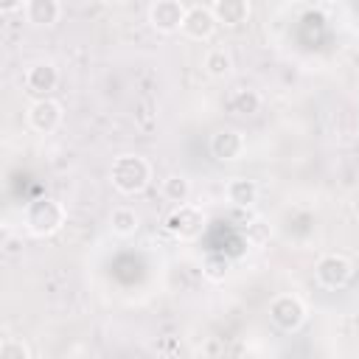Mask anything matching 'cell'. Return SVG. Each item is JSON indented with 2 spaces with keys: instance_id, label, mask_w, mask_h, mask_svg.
<instances>
[{
  "instance_id": "obj_1",
  "label": "cell",
  "mask_w": 359,
  "mask_h": 359,
  "mask_svg": "<svg viewBox=\"0 0 359 359\" xmlns=\"http://www.w3.org/2000/svg\"><path fill=\"white\" fill-rule=\"evenodd\" d=\"M65 219H67V210L53 196H36L22 208V227L34 238H48V236L59 233Z\"/></svg>"
},
{
  "instance_id": "obj_10",
  "label": "cell",
  "mask_w": 359,
  "mask_h": 359,
  "mask_svg": "<svg viewBox=\"0 0 359 359\" xmlns=\"http://www.w3.org/2000/svg\"><path fill=\"white\" fill-rule=\"evenodd\" d=\"M56 84H59V70H56L53 62L39 59V62L28 65V70H25V87H28V93L48 95L50 90H56Z\"/></svg>"
},
{
  "instance_id": "obj_21",
  "label": "cell",
  "mask_w": 359,
  "mask_h": 359,
  "mask_svg": "<svg viewBox=\"0 0 359 359\" xmlns=\"http://www.w3.org/2000/svg\"><path fill=\"white\" fill-rule=\"evenodd\" d=\"M17 8H25V0H0V11L3 14H11Z\"/></svg>"
},
{
  "instance_id": "obj_7",
  "label": "cell",
  "mask_w": 359,
  "mask_h": 359,
  "mask_svg": "<svg viewBox=\"0 0 359 359\" xmlns=\"http://www.w3.org/2000/svg\"><path fill=\"white\" fill-rule=\"evenodd\" d=\"M185 6L180 0H154L149 6V25L157 34H174L182 31V20H185Z\"/></svg>"
},
{
  "instance_id": "obj_6",
  "label": "cell",
  "mask_w": 359,
  "mask_h": 359,
  "mask_svg": "<svg viewBox=\"0 0 359 359\" xmlns=\"http://www.w3.org/2000/svg\"><path fill=\"white\" fill-rule=\"evenodd\" d=\"M62 118H65L62 104H59L56 98H48V95H39V98L28 107V112H25V121H28V126H31L36 135H50V132H56V129L62 126Z\"/></svg>"
},
{
  "instance_id": "obj_2",
  "label": "cell",
  "mask_w": 359,
  "mask_h": 359,
  "mask_svg": "<svg viewBox=\"0 0 359 359\" xmlns=\"http://www.w3.org/2000/svg\"><path fill=\"white\" fill-rule=\"evenodd\" d=\"M109 180H112V188L123 196H135L140 191L149 188L151 182V163L140 154H121L112 160V168H109Z\"/></svg>"
},
{
  "instance_id": "obj_17",
  "label": "cell",
  "mask_w": 359,
  "mask_h": 359,
  "mask_svg": "<svg viewBox=\"0 0 359 359\" xmlns=\"http://www.w3.org/2000/svg\"><path fill=\"white\" fill-rule=\"evenodd\" d=\"M202 275L213 283H222L230 275V258L224 252H208L202 261Z\"/></svg>"
},
{
  "instance_id": "obj_14",
  "label": "cell",
  "mask_w": 359,
  "mask_h": 359,
  "mask_svg": "<svg viewBox=\"0 0 359 359\" xmlns=\"http://www.w3.org/2000/svg\"><path fill=\"white\" fill-rule=\"evenodd\" d=\"M109 227H112L115 236L129 238V236H135L140 230V213L135 208H129V205H121V208H115L109 213Z\"/></svg>"
},
{
  "instance_id": "obj_13",
  "label": "cell",
  "mask_w": 359,
  "mask_h": 359,
  "mask_svg": "<svg viewBox=\"0 0 359 359\" xmlns=\"http://www.w3.org/2000/svg\"><path fill=\"white\" fill-rule=\"evenodd\" d=\"M224 196L233 208H252L258 202V182L250 177H233L224 185Z\"/></svg>"
},
{
  "instance_id": "obj_18",
  "label": "cell",
  "mask_w": 359,
  "mask_h": 359,
  "mask_svg": "<svg viewBox=\"0 0 359 359\" xmlns=\"http://www.w3.org/2000/svg\"><path fill=\"white\" fill-rule=\"evenodd\" d=\"M230 109L236 115H255L261 109V95L255 90H236L230 95Z\"/></svg>"
},
{
  "instance_id": "obj_3",
  "label": "cell",
  "mask_w": 359,
  "mask_h": 359,
  "mask_svg": "<svg viewBox=\"0 0 359 359\" xmlns=\"http://www.w3.org/2000/svg\"><path fill=\"white\" fill-rule=\"evenodd\" d=\"M165 230L177 241H194L205 230V210L199 205H191V202L174 205V210L165 216Z\"/></svg>"
},
{
  "instance_id": "obj_8",
  "label": "cell",
  "mask_w": 359,
  "mask_h": 359,
  "mask_svg": "<svg viewBox=\"0 0 359 359\" xmlns=\"http://www.w3.org/2000/svg\"><path fill=\"white\" fill-rule=\"evenodd\" d=\"M244 151H247V137H244L238 129L224 126V129H216V132L210 135V154H213L216 160H222V163H236V160L244 157Z\"/></svg>"
},
{
  "instance_id": "obj_12",
  "label": "cell",
  "mask_w": 359,
  "mask_h": 359,
  "mask_svg": "<svg viewBox=\"0 0 359 359\" xmlns=\"http://www.w3.org/2000/svg\"><path fill=\"white\" fill-rule=\"evenodd\" d=\"M62 17L59 0H25V20L34 28H50Z\"/></svg>"
},
{
  "instance_id": "obj_19",
  "label": "cell",
  "mask_w": 359,
  "mask_h": 359,
  "mask_svg": "<svg viewBox=\"0 0 359 359\" xmlns=\"http://www.w3.org/2000/svg\"><path fill=\"white\" fill-rule=\"evenodd\" d=\"M0 359H31V348L20 337H6L0 342Z\"/></svg>"
},
{
  "instance_id": "obj_16",
  "label": "cell",
  "mask_w": 359,
  "mask_h": 359,
  "mask_svg": "<svg viewBox=\"0 0 359 359\" xmlns=\"http://www.w3.org/2000/svg\"><path fill=\"white\" fill-rule=\"evenodd\" d=\"M202 67L210 79H227L233 73V56L224 48H210L202 59Z\"/></svg>"
},
{
  "instance_id": "obj_5",
  "label": "cell",
  "mask_w": 359,
  "mask_h": 359,
  "mask_svg": "<svg viewBox=\"0 0 359 359\" xmlns=\"http://www.w3.org/2000/svg\"><path fill=\"white\" fill-rule=\"evenodd\" d=\"M353 275V264L342 252H325L314 264V278L323 289H342Z\"/></svg>"
},
{
  "instance_id": "obj_20",
  "label": "cell",
  "mask_w": 359,
  "mask_h": 359,
  "mask_svg": "<svg viewBox=\"0 0 359 359\" xmlns=\"http://www.w3.org/2000/svg\"><path fill=\"white\" fill-rule=\"evenodd\" d=\"M269 236H272V230H269V224H264L261 219H255V222H250L247 224V238L252 241V244H266L269 241Z\"/></svg>"
},
{
  "instance_id": "obj_9",
  "label": "cell",
  "mask_w": 359,
  "mask_h": 359,
  "mask_svg": "<svg viewBox=\"0 0 359 359\" xmlns=\"http://www.w3.org/2000/svg\"><path fill=\"white\" fill-rule=\"evenodd\" d=\"M216 25L219 22H216L213 8H208V6H191L185 11V20H182V34L188 39H194V42H205V39L213 36Z\"/></svg>"
},
{
  "instance_id": "obj_4",
  "label": "cell",
  "mask_w": 359,
  "mask_h": 359,
  "mask_svg": "<svg viewBox=\"0 0 359 359\" xmlns=\"http://www.w3.org/2000/svg\"><path fill=\"white\" fill-rule=\"evenodd\" d=\"M306 317H309L306 303H303L297 294L283 292V294H275V297L269 300V320H272L280 331H286V334L300 331L303 323H306Z\"/></svg>"
},
{
  "instance_id": "obj_11",
  "label": "cell",
  "mask_w": 359,
  "mask_h": 359,
  "mask_svg": "<svg viewBox=\"0 0 359 359\" xmlns=\"http://www.w3.org/2000/svg\"><path fill=\"white\" fill-rule=\"evenodd\" d=\"M213 14H216L219 25L238 28V25H244L250 20L252 6H250V0H216L213 3Z\"/></svg>"
},
{
  "instance_id": "obj_15",
  "label": "cell",
  "mask_w": 359,
  "mask_h": 359,
  "mask_svg": "<svg viewBox=\"0 0 359 359\" xmlns=\"http://www.w3.org/2000/svg\"><path fill=\"white\" fill-rule=\"evenodd\" d=\"M191 180L185 177V174H168L163 182H160V194H163V199L165 202H171V205H182V202H188L191 199Z\"/></svg>"
}]
</instances>
